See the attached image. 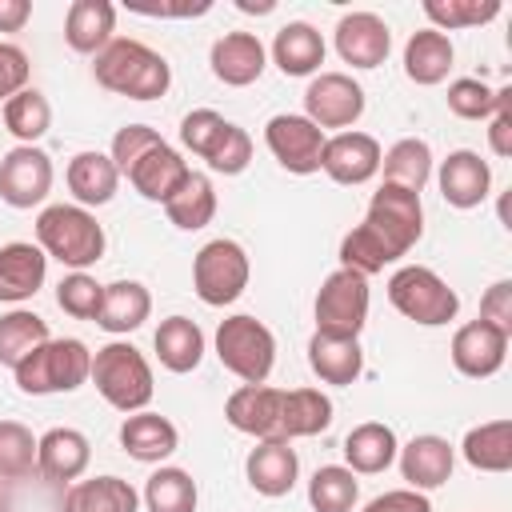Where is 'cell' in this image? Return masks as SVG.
<instances>
[{
    "mask_svg": "<svg viewBox=\"0 0 512 512\" xmlns=\"http://www.w3.org/2000/svg\"><path fill=\"white\" fill-rule=\"evenodd\" d=\"M92 76L100 88L128 96V100H160L172 88V64L132 36H112L104 52H96Z\"/></svg>",
    "mask_w": 512,
    "mask_h": 512,
    "instance_id": "obj_1",
    "label": "cell"
},
{
    "mask_svg": "<svg viewBox=\"0 0 512 512\" xmlns=\"http://www.w3.org/2000/svg\"><path fill=\"white\" fill-rule=\"evenodd\" d=\"M36 244L48 260H60L72 272L92 268L104 256V228L100 220L80 204H48L36 216Z\"/></svg>",
    "mask_w": 512,
    "mask_h": 512,
    "instance_id": "obj_2",
    "label": "cell"
},
{
    "mask_svg": "<svg viewBox=\"0 0 512 512\" xmlns=\"http://www.w3.org/2000/svg\"><path fill=\"white\" fill-rule=\"evenodd\" d=\"M88 380L96 384V392L104 396V404H112L116 412L132 416L144 412L152 404L156 380H152V364L144 360V352L128 340H108L104 348L92 352V372Z\"/></svg>",
    "mask_w": 512,
    "mask_h": 512,
    "instance_id": "obj_3",
    "label": "cell"
},
{
    "mask_svg": "<svg viewBox=\"0 0 512 512\" xmlns=\"http://www.w3.org/2000/svg\"><path fill=\"white\" fill-rule=\"evenodd\" d=\"M88 372H92V352L76 336H52L12 368L16 388L28 396L76 392L88 384Z\"/></svg>",
    "mask_w": 512,
    "mask_h": 512,
    "instance_id": "obj_4",
    "label": "cell"
},
{
    "mask_svg": "<svg viewBox=\"0 0 512 512\" xmlns=\"http://www.w3.org/2000/svg\"><path fill=\"white\" fill-rule=\"evenodd\" d=\"M388 304L404 320L424 324V328H440V324L456 320V312H460L456 288L424 264H404L388 276Z\"/></svg>",
    "mask_w": 512,
    "mask_h": 512,
    "instance_id": "obj_5",
    "label": "cell"
},
{
    "mask_svg": "<svg viewBox=\"0 0 512 512\" xmlns=\"http://www.w3.org/2000/svg\"><path fill=\"white\" fill-rule=\"evenodd\" d=\"M216 360L244 384H264L276 368V336L264 320L236 312L216 328Z\"/></svg>",
    "mask_w": 512,
    "mask_h": 512,
    "instance_id": "obj_6",
    "label": "cell"
},
{
    "mask_svg": "<svg viewBox=\"0 0 512 512\" xmlns=\"http://www.w3.org/2000/svg\"><path fill=\"white\" fill-rule=\"evenodd\" d=\"M248 276H252V264H248V252L240 240L232 236H216L208 240L196 256H192V292L208 304V308H224V304H236L248 288Z\"/></svg>",
    "mask_w": 512,
    "mask_h": 512,
    "instance_id": "obj_7",
    "label": "cell"
},
{
    "mask_svg": "<svg viewBox=\"0 0 512 512\" xmlns=\"http://www.w3.org/2000/svg\"><path fill=\"white\" fill-rule=\"evenodd\" d=\"M368 276L352 272V268H336L324 276L320 292H316V332H332V336H360L368 324Z\"/></svg>",
    "mask_w": 512,
    "mask_h": 512,
    "instance_id": "obj_8",
    "label": "cell"
},
{
    "mask_svg": "<svg viewBox=\"0 0 512 512\" xmlns=\"http://www.w3.org/2000/svg\"><path fill=\"white\" fill-rule=\"evenodd\" d=\"M364 224L396 252V256H408L416 248V240L424 236V204L416 192L408 188H396V184H380L368 200V212H364Z\"/></svg>",
    "mask_w": 512,
    "mask_h": 512,
    "instance_id": "obj_9",
    "label": "cell"
},
{
    "mask_svg": "<svg viewBox=\"0 0 512 512\" xmlns=\"http://www.w3.org/2000/svg\"><path fill=\"white\" fill-rule=\"evenodd\" d=\"M328 132H320L304 112H276L264 124V144L276 156V164L292 176H312L320 172V152H324Z\"/></svg>",
    "mask_w": 512,
    "mask_h": 512,
    "instance_id": "obj_10",
    "label": "cell"
},
{
    "mask_svg": "<svg viewBox=\"0 0 512 512\" xmlns=\"http://www.w3.org/2000/svg\"><path fill=\"white\" fill-rule=\"evenodd\" d=\"M304 116L320 132L328 128L348 132L364 116V88L348 72H316L304 88Z\"/></svg>",
    "mask_w": 512,
    "mask_h": 512,
    "instance_id": "obj_11",
    "label": "cell"
},
{
    "mask_svg": "<svg viewBox=\"0 0 512 512\" xmlns=\"http://www.w3.org/2000/svg\"><path fill=\"white\" fill-rule=\"evenodd\" d=\"M52 156L36 144H16L0 156V200L8 208H36L52 192Z\"/></svg>",
    "mask_w": 512,
    "mask_h": 512,
    "instance_id": "obj_12",
    "label": "cell"
},
{
    "mask_svg": "<svg viewBox=\"0 0 512 512\" xmlns=\"http://www.w3.org/2000/svg\"><path fill=\"white\" fill-rule=\"evenodd\" d=\"M380 156H384V148H380L376 136L348 128V132H336V136L324 140L320 172L328 180H336V184L356 188V184H368L380 172Z\"/></svg>",
    "mask_w": 512,
    "mask_h": 512,
    "instance_id": "obj_13",
    "label": "cell"
},
{
    "mask_svg": "<svg viewBox=\"0 0 512 512\" xmlns=\"http://www.w3.org/2000/svg\"><path fill=\"white\" fill-rule=\"evenodd\" d=\"M280 404H284V388L272 384H240L228 400H224V420L252 436V440H284L280 436Z\"/></svg>",
    "mask_w": 512,
    "mask_h": 512,
    "instance_id": "obj_14",
    "label": "cell"
},
{
    "mask_svg": "<svg viewBox=\"0 0 512 512\" xmlns=\"http://www.w3.org/2000/svg\"><path fill=\"white\" fill-rule=\"evenodd\" d=\"M336 52L352 68H380L392 52V28L376 12H344L336 20Z\"/></svg>",
    "mask_w": 512,
    "mask_h": 512,
    "instance_id": "obj_15",
    "label": "cell"
},
{
    "mask_svg": "<svg viewBox=\"0 0 512 512\" xmlns=\"http://www.w3.org/2000/svg\"><path fill=\"white\" fill-rule=\"evenodd\" d=\"M508 340H512V336L496 332L492 324L468 320V324H460L456 336H452V348H448V352H452V368H456L460 376H468V380H488V376H496V372L504 368Z\"/></svg>",
    "mask_w": 512,
    "mask_h": 512,
    "instance_id": "obj_16",
    "label": "cell"
},
{
    "mask_svg": "<svg viewBox=\"0 0 512 512\" xmlns=\"http://www.w3.org/2000/svg\"><path fill=\"white\" fill-rule=\"evenodd\" d=\"M396 464H400V476H404V488H416V492H432V488H444L452 480V468H456V448L436 436V432H424V436H412L400 452H396Z\"/></svg>",
    "mask_w": 512,
    "mask_h": 512,
    "instance_id": "obj_17",
    "label": "cell"
},
{
    "mask_svg": "<svg viewBox=\"0 0 512 512\" xmlns=\"http://www.w3.org/2000/svg\"><path fill=\"white\" fill-rule=\"evenodd\" d=\"M436 184H440V196L452 204V208H480L492 192V168L488 160H480V152L472 148H456L440 160L436 168Z\"/></svg>",
    "mask_w": 512,
    "mask_h": 512,
    "instance_id": "obj_18",
    "label": "cell"
},
{
    "mask_svg": "<svg viewBox=\"0 0 512 512\" xmlns=\"http://www.w3.org/2000/svg\"><path fill=\"white\" fill-rule=\"evenodd\" d=\"M92 444L80 428H48L36 436V472L48 484H76L88 472Z\"/></svg>",
    "mask_w": 512,
    "mask_h": 512,
    "instance_id": "obj_19",
    "label": "cell"
},
{
    "mask_svg": "<svg viewBox=\"0 0 512 512\" xmlns=\"http://www.w3.org/2000/svg\"><path fill=\"white\" fill-rule=\"evenodd\" d=\"M208 64H212V76L228 88H248L264 76V64H268V48L260 44L256 32H224L212 52H208Z\"/></svg>",
    "mask_w": 512,
    "mask_h": 512,
    "instance_id": "obj_20",
    "label": "cell"
},
{
    "mask_svg": "<svg viewBox=\"0 0 512 512\" xmlns=\"http://www.w3.org/2000/svg\"><path fill=\"white\" fill-rule=\"evenodd\" d=\"M244 476H248L252 492H260L268 500H280L300 480V456L288 440H256V448L244 460Z\"/></svg>",
    "mask_w": 512,
    "mask_h": 512,
    "instance_id": "obj_21",
    "label": "cell"
},
{
    "mask_svg": "<svg viewBox=\"0 0 512 512\" xmlns=\"http://www.w3.org/2000/svg\"><path fill=\"white\" fill-rule=\"evenodd\" d=\"M48 280V256L40 244L12 240L0 244V304H24L32 300Z\"/></svg>",
    "mask_w": 512,
    "mask_h": 512,
    "instance_id": "obj_22",
    "label": "cell"
},
{
    "mask_svg": "<svg viewBox=\"0 0 512 512\" xmlns=\"http://www.w3.org/2000/svg\"><path fill=\"white\" fill-rule=\"evenodd\" d=\"M308 368L336 388H348L364 372V348L360 336H332V332H312L308 340Z\"/></svg>",
    "mask_w": 512,
    "mask_h": 512,
    "instance_id": "obj_23",
    "label": "cell"
},
{
    "mask_svg": "<svg viewBox=\"0 0 512 512\" xmlns=\"http://www.w3.org/2000/svg\"><path fill=\"white\" fill-rule=\"evenodd\" d=\"M120 448L132 460H140V464H164L180 448V432H176V424L168 416L144 408V412L124 416V424H120Z\"/></svg>",
    "mask_w": 512,
    "mask_h": 512,
    "instance_id": "obj_24",
    "label": "cell"
},
{
    "mask_svg": "<svg viewBox=\"0 0 512 512\" xmlns=\"http://www.w3.org/2000/svg\"><path fill=\"white\" fill-rule=\"evenodd\" d=\"M116 4L112 0H72L64 12V44L80 56H96L112 44Z\"/></svg>",
    "mask_w": 512,
    "mask_h": 512,
    "instance_id": "obj_25",
    "label": "cell"
},
{
    "mask_svg": "<svg viewBox=\"0 0 512 512\" xmlns=\"http://www.w3.org/2000/svg\"><path fill=\"white\" fill-rule=\"evenodd\" d=\"M188 160L164 140V144H156L152 152H144L132 168H128V184L144 196V200H152V204H164L184 180H188Z\"/></svg>",
    "mask_w": 512,
    "mask_h": 512,
    "instance_id": "obj_26",
    "label": "cell"
},
{
    "mask_svg": "<svg viewBox=\"0 0 512 512\" xmlns=\"http://www.w3.org/2000/svg\"><path fill=\"white\" fill-rule=\"evenodd\" d=\"M400 440L384 420H364L344 436V468L356 476H380L396 464Z\"/></svg>",
    "mask_w": 512,
    "mask_h": 512,
    "instance_id": "obj_27",
    "label": "cell"
},
{
    "mask_svg": "<svg viewBox=\"0 0 512 512\" xmlns=\"http://www.w3.org/2000/svg\"><path fill=\"white\" fill-rule=\"evenodd\" d=\"M64 184H68V192L76 196L80 208H100V204H108V200L116 196L120 172H116V164H112L108 152H92V148H88V152H76V156L68 160Z\"/></svg>",
    "mask_w": 512,
    "mask_h": 512,
    "instance_id": "obj_28",
    "label": "cell"
},
{
    "mask_svg": "<svg viewBox=\"0 0 512 512\" xmlns=\"http://www.w3.org/2000/svg\"><path fill=\"white\" fill-rule=\"evenodd\" d=\"M324 36L308 20H288L272 40V64L284 76H316L324 64Z\"/></svg>",
    "mask_w": 512,
    "mask_h": 512,
    "instance_id": "obj_29",
    "label": "cell"
},
{
    "mask_svg": "<svg viewBox=\"0 0 512 512\" xmlns=\"http://www.w3.org/2000/svg\"><path fill=\"white\" fill-rule=\"evenodd\" d=\"M452 60H456V48L444 32L436 28H420L408 36L404 44V76L420 88H432V84H444L448 72H452Z\"/></svg>",
    "mask_w": 512,
    "mask_h": 512,
    "instance_id": "obj_30",
    "label": "cell"
},
{
    "mask_svg": "<svg viewBox=\"0 0 512 512\" xmlns=\"http://www.w3.org/2000/svg\"><path fill=\"white\" fill-rule=\"evenodd\" d=\"M148 316H152V292L140 280H112V284H104V300H100V316H96V324L104 332L128 336Z\"/></svg>",
    "mask_w": 512,
    "mask_h": 512,
    "instance_id": "obj_31",
    "label": "cell"
},
{
    "mask_svg": "<svg viewBox=\"0 0 512 512\" xmlns=\"http://www.w3.org/2000/svg\"><path fill=\"white\" fill-rule=\"evenodd\" d=\"M152 348H156V360H160L168 372L188 376V372H196L200 360H204V332H200V324L188 320V316H168V320H160V328H156V336H152Z\"/></svg>",
    "mask_w": 512,
    "mask_h": 512,
    "instance_id": "obj_32",
    "label": "cell"
},
{
    "mask_svg": "<svg viewBox=\"0 0 512 512\" xmlns=\"http://www.w3.org/2000/svg\"><path fill=\"white\" fill-rule=\"evenodd\" d=\"M140 508V492L124 480V476H92V480H76L64 492L60 512H136Z\"/></svg>",
    "mask_w": 512,
    "mask_h": 512,
    "instance_id": "obj_33",
    "label": "cell"
},
{
    "mask_svg": "<svg viewBox=\"0 0 512 512\" xmlns=\"http://www.w3.org/2000/svg\"><path fill=\"white\" fill-rule=\"evenodd\" d=\"M460 456L476 472H508L512 468V420H484L464 432Z\"/></svg>",
    "mask_w": 512,
    "mask_h": 512,
    "instance_id": "obj_34",
    "label": "cell"
},
{
    "mask_svg": "<svg viewBox=\"0 0 512 512\" xmlns=\"http://www.w3.org/2000/svg\"><path fill=\"white\" fill-rule=\"evenodd\" d=\"M432 148L428 140L420 136H404L396 140L384 156H380V172H384V184H396V188H408V192H424V184L432 180Z\"/></svg>",
    "mask_w": 512,
    "mask_h": 512,
    "instance_id": "obj_35",
    "label": "cell"
},
{
    "mask_svg": "<svg viewBox=\"0 0 512 512\" xmlns=\"http://www.w3.org/2000/svg\"><path fill=\"white\" fill-rule=\"evenodd\" d=\"M164 216L180 232H200L204 224H212V216H216V188H212V180L204 172H188V180L164 200Z\"/></svg>",
    "mask_w": 512,
    "mask_h": 512,
    "instance_id": "obj_36",
    "label": "cell"
},
{
    "mask_svg": "<svg viewBox=\"0 0 512 512\" xmlns=\"http://www.w3.org/2000/svg\"><path fill=\"white\" fill-rule=\"evenodd\" d=\"M332 424V400L320 388H292L280 404V436L292 444L300 436H320Z\"/></svg>",
    "mask_w": 512,
    "mask_h": 512,
    "instance_id": "obj_37",
    "label": "cell"
},
{
    "mask_svg": "<svg viewBox=\"0 0 512 512\" xmlns=\"http://www.w3.org/2000/svg\"><path fill=\"white\" fill-rule=\"evenodd\" d=\"M144 508L148 512H196V480L192 472L176 468V464H160L148 480H144V492H140Z\"/></svg>",
    "mask_w": 512,
    "mask_h": 512,
    "instance_id": "obj_38",
    "label": "cell"
},
{
    "mask_svg": "<svg viewBox=\"0 0 512 512\" xmlns=\"http://www.w3.org/2000/svg\"><path fill=\"white\" fill-rule=\"evenodd\" d=\"M44 340H52L48 320L36 316L32 308H12L0 316V364L16 368L24 356H32Z\"/></svg>",
    "mask_w": 512,
    "mask_h": 512,
    "instance_id": "obj_39",
    "label": "cell"
},
{
    "mask_svg": "<svg viewBox=\"0 0 512 512\" xmlns=\"http://www.w3.org/2000/svg\"><path fill=\"white\" fill-rule=\"evenodd\" d=\"M360 500V480L344 464H324L308 480V504L312 512H352Z\"/></svg>",
    "mask_w": 512,
    "mask_h": 512,
    "instance_id": "obj_40",
    "label": "cell"
},
{
    "mask_svg": "<svg viewBox=\"0 0 512 512\" xmlns=\"http://www.w3.org/2000/svg\"><path fill=\"white\" fill-rule=\"evenodd\" d=\"M4 128L20 144H36L52 128V104H48V96L40 88H24L12 100H4Z\"/></svg>",
    "mask_w": 512,
    "mask_h": 512,
    "instance_id": "obj_41",
    "label": "cell"
},
{
    "mask_svg": "<svg viewBox=\"0 0 512 512\" xmlns=\"http://www.w3.org/2000/svg\"><path fill=\"white\" fill-rule=\"evenodd\" d=\"M400 256L368 228V224H356L352 232H344V240H340V268H352V272H360V276H376V272H384L388 264H396Z\"/></svg>",
    "mask_w": 512,
    "mask_h": 512,
    "instance_id": "obj_42",
    "label": "cell"
},
{
    "mask_svg": "<svg viewBox=\"0 0 512 512\" xmlns=\"http://www.w3.org/2000/svg\"><path fill=\"white\" fill-rule=\"evenodd\" d=\"M424 16L432 20L436 32H460V28H480L500 16V0H424Z\"/></svg>",
    "mask_w": 512,
    "mask_h": 512,
    "instance_id": "obj_43",
    "label": "cell"
},
{
    "mask_svg": "<svg viewBox=\"0 0 512 512\" xmlns=\"http://www.w3.org/2000/svg\"><path fill=\"white\" fill-rule=\"evenodd\" d=\"M36 472V436L20 420H0V480H28Z\"/></svg>",
    "mask_w": 512,
    "mask_h": 512,
    "instance_id": "obj_44",
    "label": "cell"
},
{
    "mask_svg": "<svg viewBox=\"0 0 512 512\" xmlns=\"http://www.w3.org/2000/svg\"><path fill=\"white\" fill-rule=\"evenodd\" d=\"M100 300H104V284L88 272H68L60 284H56V304L72 316V320H92L100 316Z\"/></svg>",
    "mask_w": 512,
    "mask_h": 512,
    "instance_id": "obj_45",
    "label": "cell"
},
{
    "mask_svg": "<svg viewBox=\"0 0 512 512\" xmlns=\"http://www.w3.org/2000/svg\"><path fill=\"white\" fill-rule=\"evenodd\" d=\"M448 112L460 120H488L496 108V88L484 84L480 76H460L448 84Z\"/></svg>",
    "mask_w": 512,
    "mask_h": 512,
    "instance_id": "obj_46",
    "label": "cell"
},
{
    "mask_svg": "<svg viewBox=\"0 0 512 512\" xmlns=\"http://www.w3.org/2000/svg\"><path fill=\"white\" fill-rule=\"evenodd\" d=\"M228 124H232V120H224L216 108H192V112L180 120V144H184L192 156L208 160V152L216 148V140L224 136Z\"/></svg>",
    "mask_w": 512,
    "mask_h": 512,
    "instance_id": "obj_47",
    "label": "cell"
},
{
    "mask_svg": "<svg viewBox=\"0 0 512 512\" xmlns=\"http://www.w3.org/2000/svg\"><path fill=\"white\" fill-rule=\"evenodd\" d=\"M204 164H208L212 172H220V176H240V172L252 164V136H248L240 124H228Z\"/></svg>",
    "mask_w": 512,
    "mask_h": 512,
    "instance_id": "obj_48",
    "label": "cell"
},
{
    "mask_svg": "<svg viewBox=\"0 0 512 512\" xmlns=\"http://www.w3.org/2000/svg\"><path fill=\"white\" fill-rule=\"evenodd\" d=\"M156 144H164V136H160L156 128H148V124H124V128L112 136L108 156H112L116 172H120V176H128V168H132L144 152H152Z\"/></svg>",
    "mask_w": 512,
    "mask_h": 512,
    "instance_id": "obj_49",
    "label": "cell"
},
{
    "mask_svg": "<svg viewBox=\"0 0 512 512\" xmlns=\"http://www.w3.org/2000/svg\"><path fill=\"white\" fill-rule=\"evenodd\" d=\"M28 72H32L28 52H24L20 44L0 40V104H4V100H12L16 92H24V88H28Z\"/></svg>",
    "mask_w": 512,
    "mask_h": 512,
    "instance_id": "obj_50",
    "label": "cell"
},
{
    "mask_svg": "<svg viewBox=\"0 0 512 512\" xmlns=\"http://www.w3.org/2000/svg\"><path fill=\"white\" fill-rule=\"evenodd\" d=\"M484 324H492L496 332L512 336V280H496L492 288H484L480 296V316Z\"/></svg>",
    "mask_w": 512,
    "mask_h": 512,
    "instance_id": "obj_51",
    "label": "cell"
},
{
    "mask_svg": "<svg viewBox=\"0 0 512 512\" xmlns=\"http://www.w3.org/2000/svg\"><path fill=\"white\" fill-rule=\"evenodd\" d=\"M488 148L496 156H512V84L496 88V108L488 116Z\"/></svg>",
    "mask_w": 512,
    "mask_h": 512,
    "instance_id": "obj_52",
    "label": "cell"
},
{
    "mask_svg": "<svg viewBox=\"0 0 512 512\" xmlns=\"http://www.w3.org/2000/svg\"><path fill=\"white\" fill-rule=\"evenodd\" d=\"M364 512H432V500L428 492H416V488H392V492L372 496Z\"/></svg>",
    "mask_w": 512,
    "mask_h": 512,
    "instance_id": "obj_53",
    "label": "cell"
},
{
    "mask_svg": "<svg viewBox=\"0 0 512 512\" xmlns=\"http://www.w3.org/2000/svg\"><path fill=\"white\" fill-rule=\"evenodd\" d=\"M128 8L132 12H140V16H204V12H212V4L208 0H180V4H144V0H128Z\"/></svg>",
    "mask_w": 512,
    "mask_h": 512,
    "instance_id": "obj_54",
    "label": "cell"
},
{
    "mask_svg": "<svg viewBox=\"0 0 512 512\" xmlns=\"http://www.w3.org/2000/svg\"><path fill=\"white\" fill-rule=\"evenodd\" d=\"M32 20L28 0H0V32H20Z\"/></svg>",
    "mask_w": 512,
    "mask_h": 512,
    "instance_id": "obj_55",
    "label": "cell"
},
{
    "mask_svg": "<svg viewBox=\"0 0 512 512\" xmlns=\"http://www.w3.org/2000/svg\"><path fill=\"white\" fill-rule=\"evenodd\" d=\"M240 12H252V16H268L276 8V0H236Z\"/></svg>",
    "mask_w": 512,
    "mask_h": 512,
    "instance_id": "obj_56",
    "label": "cell"
},
{
    "mask_svg": "<svg viewBox=\"0 0 512 512\" xmlns=\"http://www.w3.org/2000/svg\"><path fill=\"white\" fill-rule=\"evenodd\" d=\"M4 508H8V500H4V488H0V512H4Z\"/></svg>",
    "mask_w": 512,
    "mask_h": 512,
    "instance_id": "obj_57",
    "label": "cell"
}]
</instances>
